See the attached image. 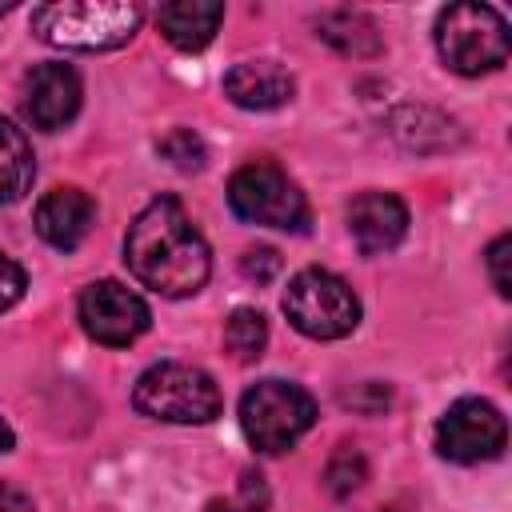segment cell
<instances>
[{
  "instance_id": "2",
  "label": "cell",
  "mask_w": 512,
  "mask_h": 512,
  "mask_svg": "<svg viewBox=\"0 0 512 512\" xmlns=\"http://www.w3.org/2000/svg\"><path fill=\"white\" fill-rule=\"evenodd\" d=\"M144 8L132 0H60L32 8V32L72 52H112L140 32Z\"/></svg>"
},
{
  "instance_id": "19",
  "label": "cell",
  "mask_w": 512,
  "mask_h": 512,
  "mask_svg": "<svg viewBox=\"0 0 512 512\" xmlns=\"http://www.w3.org/2000/svg\"><path fill=\"white\" fill-rule=\"evenodd\" d=\"M328 488L336 492V496H348V492H356L360 484H364V476H368V464H364V456L356 452V448H340L332 460H328Z\"/></svg>"
},
{
  "instance_id": "4",
  "label": "cell",
  "mask_w": 512,
  "mask_h": 512,
  "mask_svg": "<svg viewBox=\"0 0 512 512\" xmlns=\"http://www.w3.org/2000/svg\"><path fill=\"white\" fill-rule=\"evenodd\" d=\"M436 52L460 76L496 72L508 60V24L488 4H448L436 16Z\"/></svg>"
},
{
  "instance_id": "21",
  "label": "cell",
  "mask_w": 512,
  "mask_h": 512,
  "mask_svg": "<svg viewBox=\"0 0 512 512\" xmlns=\"http://www.w3.org/2000/svg\"><path fill=\"white\" fill-rule=\"evenodd\" d=\"M24 284H28V280H24V268H20L12 256L0 252V312H8V308L24 296Z\"/></svg>"
},
{
  "instance_id": "13",
  "label": "cell",
  "mask_w": 512,
  "mask_h": 512,
  "mask_svg": "<svg viewBox=\"0 0 512 512\" xmlns=\"http://www.w3.org/2000/svg\"><path fill=\"white\" fill-rule=\"evenodd\" d=\"M296 92L292 72L280 60H240L224 72V96L248 112H268V108H284Z\"/></svg>"
},
{
  "instance_id": "1",
  "label": "cell",
  "mask_w": 512,
  "mask_h": 512,
  "mask_svg": "<svg viewBox=\"0 0 512 512\" xmlns=\"http://www.w3.org/2000/svg\"><path fill=\"white\" fill-rule=\"evenodd\" d=\"M124 260L144 288L172 296V300L200 292L208 272H212L208 240L200 236L196 220L184 212V204L176 196L152 200L128 224Z\"/></svg>"
},
{
  "instance_id": "12",
  "label": "cell",
  "mask_w": 512,
  "mask_h": 512,
  "mask_svg": "<svg viewBox=\"0 0 512 512\" xmlns=\"http://www.w3.org/2000/svg\"><path fill=\"white\" fill-rule=\"evenodd\" d=\"M96 224V200L84 188H52L48 196H40L36 204V232L44 244L72 252L88 240Z\"/></svg>"
},
{
  "instance_id": "5",
  "label": "cell",
  "mask_w": 512,
  "mask_h": 512,
  "mask_svg": "<svg viewBox=\"0 0 512 512\" xmlns=\"http://www.w3.org/2000/svg\"><path fill=\"white\" fill-rule=\"evenodd\" d=\"M316 424V400L292 380H260L240 396V428L256 452H288Z\"/></svg>"
},
{
  "instance_id": "6",
  "label": "cell",
  "mask_w": 512,
  "mask_h": 512,
  "mask_svg": "<svg viewBox=\"0 0 512 512\" xmlns=\"http://www.w3.org/2000/svg\"><path fill=\"white\" fill-rule=\"evenodd\" d=\"M288 324L312 340H340L360 324V300L348 280L328 268H304L288 280L280 300Z\"/></svg>"
},
{
  "instance_id": "14",
  "label": "cell",
  "mask_w": 512,
  "mask_h": 512,
  "mask_svg": "<svg viewBox=\"0 0 512 512\" xmlns=\"http://www.w3.org/2000/svg\"><path fill=\"white\" fill-rule=\"evenodd\" d=\"M220 20H224V4H208V0H172V4H160V12H156L164 40L176 44L180 52L208 48Z\"/></svg>"
},
{
  "instance_id": "9",
  "label": "cell",
  "mask_w": 512,
  "mask_h": 512,
  "mask_svg": "<svg viewBox=\"0 0 512 512\" xmlns=\"http://www.w3.org/2000/svg\"><path fill=\"white\" fill-rule=\"evenodd\" d=\"M76 312H80L84 332L96 344H108V348H124V344L140 340L152 324V312L140 300V292H132L120 280H92L80 292Z\"/></svg>"
},
{
  "instance_id": "15",
  "label": "cell",
  "mask_w": 512,
  "mask_h": 512,
  "mask_svg": "<svg viewBox=\"0 0 512 512\" xmlns=\"http://www.w3.org/2000/svg\"><path fill=\"white\" fill-rule=\"evenodd\" d=\"M316 36L324 44H332L336 52L344 56H376L384 48L380 40V28L364 16V12H348V8H336V12H324L316 20Z\"/></svg>"
},
{
  "instance_id": "17",
  "label": "cell",
  "mask_w": 512,
  "mask_h": 512,
  "mask_svg": "<svg viewBox=\"0 0 512 512\" xmlns=\"http://www.w3.org/2000/svg\"><path fill=\"white\" fill-rule=\"evenodd\" d=\"M264 344H268V324L256 308H236L224 320V348L232 352V360L252 364V360H260Z\"/></svg>"
},
{
  "instance_id": "10",
  "label": "cell",
  "mask_w": 512,
  "mask_h": 512,
  "mask_svg": "<svg viewBox=\"0 0 512 512\" xmlns=\"http://www.w3.org/2000/svg\"><path fill=\"white\" fill-rule=\"evenodd\" d=\"M80 100H84V84H80V72L72 64L48 60L24 76V100L20 104H24L28 124L40 132L64 128L80 112Z\"/></svg>"
},
{
  "instance_id": "16",
  "label": "cell",
  "mask_w": 512,
  "mask_h": 512,
  "mask_svg": "<svg viewBox=\"0 0 512 512\" xmlns=\"http://www.w3.org/2000/svg\"><path fill=\"white\" fill-rule=\"evenodd\" d=\"M32 176H36V156L28 136L0 116V204L20 200L32 188Z\"/></svg>"
},
{
  "instance_id": "26",
  "label": "cell",
  "mask_w": 512,
  "mask_h": 512,
  "mask_svg": "<svg viewBox=\"0 0 512 512\" xmlns=\"http://www.w3.org/2000/svg\"><path fill=\"white\" fill-rule=\"evenodd\" d=\"M12 8H16V4H12V0H4V4H0V16H8Z\"/></svg>"
},
{
  "instance_id": "25",
  "label": "cell",
  "mask_w": 512,
  "mask_h": 512,
  "mask_svg": "<svg viewBox=\"0 0 512 512\" xmlns=\"http://www.w3.org/2000/svg\"><path fill=\"white\" fill-rule=\"evenodd\" d=\"M12 440H16V436H12V428H8V420L0 416V452H8V448H12Z\"/></svg>"
},
{
  "instance_id": "7",
  "label": "cell",
  "mask_w": 512,
  "mask_h": 512,
  "mask_svg": "<svg viewBox=\"0 0 512 512\" xmlns=\"http://www.w3.org/2000/svg\"><path fill=\"white\" fill-rule=\"evenodd\" d=\"M228 204L240 220L280 232H304L308 224V200L296 188V180L272 164V160H248L228 180Z\"/></svg>"
},
{
  "instance_id": "11",
  "label": "cell",
  "mask_w": 512,
  "mask_h": 512,
  "mask_svg": "<svg viewBox=\"0 0 512 512\" xmlns=\"http://www.w3.org/2000/svg\"><path fill=\"white\" fill-rule=\"evenodd\" d=\"M348 232L364 256L392 252L408 232V208L396 192H360L348 204Z\"/></svg>"
},
{
  "instance_id": "23",
  "label": "cell",
  "mask_w": 512,
  "mask_h": 512,
  "mask_svg": "<svg viewBox=\"0 0 512 512\" xmlns=\"http://www.w3.org/2000/svg\"><path fill=\"white\" fill-rule=\"evenodd\" d=\"M0 512H32V504H28L16 488H4V484H0Z\"/></svg>"
},
{
  "instance_id": "18",
  "label": "cell",
  "mask_w": 512,
  "mask_h": 512,
  "mask_svg": "<svg viewBox=\"0 0 512 512\" xmlns=\"http://www.w3.org/2000/svg\"><path fill=\"white\" fill-rule=\"evenodd\" d=\"M160 156L172 160L180 172H200L208 152H204V140L192 132V128H172L164 140H160Z\"/></svg>"
},
{
  "instance_id": "24",
  "label": "cell",
  "mask_w": 512,
  "mask_h": 512,
  "mask_svg": "<svg viewBox=\"0 0 512 512\" xmlns=\"http://www.w3.org/2000/svg\"><path fill=\"white\" fill-rule=\"evenodd\" d=\"M204 512H248L244 504H232V500H212Z\"/></svg>"
},
{
  "instance_id": "20",
  "label": "cell",
  "mask_w": 512,
  "mask_h": 512,
  "mask_svg": "<svg viewBox=\"0 0 512 512\" xmlns=\"http://www.w3.org/2000/svg\"><path fill=\"white\" fill-rule=\"evenodd\" d=\"M512 252V236L504 232V236H496L492 244H488V252H484V260H488V276H492V288L500 292V296H512V280H508V256Z\"/></svg>"
},
{
  "instance_id": "3",
  "label": "cell",
  "mask_w": 512,
  "mask_h": 512,
  "mask_svg": "<svg viewBox=\"0 0 512 512\" xmlns=\"http://www.w3.org/2000/svg\"><path fill=\"white\" fill-rule=\"evenodd\" d=\"M132 404L148 420L208 424L220 416V388L204 368L164 360V364H152L148 372H140V380L132 388Z\"/></svg>"
},
{
  "instance_id": "22",
  "label": "cell",
  "mask_w": 512,
  "mask_h": 512,
  "mask_svg": "<svg viewBox=\"0 0 512 512\" xmlns=\"http://www.w3.org/2000/svg\"><path fill=\"white\" fill-rule=\"evenodd\" d=\"M240 268H244V276H248V280L264 284V280H272V276H276L280 256H276V248H248V252H244V260H240Z\"/></svg>"
},
{
  "instance_id": "8",
  "label": "cell",
  "mask_w": 512,
  "mask_h": 512,
  "mask_svg": "<svg viewBox=\"0 0 512 512\" xmlns=\"http://www.w3.org/2000/svg\"><path fill=\"white\" fill-rule=\"evenodd\" d=\"M508 444V424L496 404L480 396H464L448 404V412L436 424V452L452 464H480L500 456Z\"/></svg>"
}]
</instances>
